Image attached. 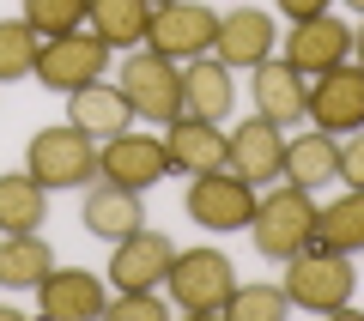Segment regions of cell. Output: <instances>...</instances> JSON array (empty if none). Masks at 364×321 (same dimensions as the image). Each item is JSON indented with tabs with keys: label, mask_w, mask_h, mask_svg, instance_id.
Instances as JSON below:
<instances>
[{
	"label": "cell",
	"mask_w": 364,
	"mask_h": 321,
	"mask_svg": "<svg viewBox=\"0 0 364 321\" xmlns=\"http://www.w3.org/2000/svg\"><path fill=\"white\" fill-rule=\"evenodd\" d=\"M152 6H164V0H152Z\"/></svg>",
	"instance_id": "34"
},
{
	"label": "cell",
	"mask_w": 364,
	"mask_h": 321,
	"mask_svg": "<svg viewBox=\"0 0 364 321\" xmlns=\"http://www.w3.org/2000/svg\"><path fill=\"white\" fill-rule=\"evenodd\" d=\"M346 55H352V25H340L334 13H316V18H298V25H291L279 61H291L304 79H316V73H328V67H340Z\"/></svg>",
	"instance_id": "13"
},
{
	"label": "cell",
	"mask_w": 364,
	"mask_h": 321,
	"mask_svg": "<svg viewBox=\"0 0 364 321\" xmlns=\"http://www.w3.org/2000/svg\"><path fill=\"white\" fill-rule=\"evenodd\" d=\"M97 176L122 182V188H158L170 176V152L158 134H140V128H122L109 140H97Z\"/></svg>",
	"instance_id": "8"
},
{
	"label": "cell",
	"mask_w": 364,
	"mask_h": 321,
	"mask_svg": "<svg viewBox=\"0 0 364 321\" xmlns=\"http://www.w3.org/2000/svg\"><path fill=\"white\" fill-rule=\"evenodd\" d=\"M213 55H219L225 67H261L273 55V18L261 13V6H237V13L219 18V37H213Z\"/></svg>",
	"instance_id": "19"
},
{
	"label": "cell",
	"mask_w": 364,
	"mask_h": 321,
	"mask_svg": "<svg viewBox=\"0 0 364 321\" xmlns=\"http://www.w3.org/2000/svg\"><path fill=\"white\" fill-rule=\"evenodd\" d=\"M255 182H243L231 164L225 170H207V176H195L188 182V219L195 224H207V231H243L249 219H255Z\"/></svg>",
	"instance_id": "7"
},
{
	"label": "cell",
	"mask_w": 364,
	"mask_h": 321,
	"mask_svg": "<svg viewBox=\"0 0 364 321\" xmlns=\"http://www.w3.org/2000/svg\"><path fill=\"white\" fill-rule=\"evenodd\" d=\"M116 85L128 97V109L140 121H152V128H170L182 116V67L170 55H158V49H128Z\"/></svg>",
	"instance_id": "3"
},
{
	"label": "cell",
	"mask_w": 364,
	"mask_h": 321,
	"mask_svg": "<svg viewBox=\"0 0 364 321\" xmlns=\"http://www.w3.org/2000/svg\"><path fill=\"white\" fill-rule=\"evenodd\" d=\"M352 55H358V67H364V25L352 31Z\"/></svg>",
	"instance_id": "32"
},
{
	"label": "cell",
	"mask_w": 364,
	"mask_h": 321,
	"mask_svg": "<svg viewBox=\"0 0 364 321\" xmlns=\"http://www.w3.org/2000/svg\"><path fill=\"white\" fill-rule=\"evenodd\" d=\"M213 37H219V13H207L195 0H164V6H152V25H146V49L170 55V61L207 55Z\"/></svg>",
	"instance_id": "9"
},
{
	"label": "cell",
	"mask_w": 364,
	"mask_h": 321,
	"mask_svg": "<svg viewBox=\"0 0 364 321\" xmlns=\"http://www.w3.org/2000/svg\"><path fill=\"white\" fill-rule=\"evenodd\" d=\"M85 25L109 43V49H134L146 43V25H152V0H91Z\"/></svg>",
	"instance_id": "23"
},
{
	"label": "cell",
	"mask_w": 364,
	"mask_h": 321,
	"mask_svg": "<svg viewBox=\"0 0 364 321\" xmlns=\"http://www.w3.org/2000/svg\"><path fill=\"white\" fill-rule=\"evenodd\" d=\"M104 315H116V321H164V297L158 291H122V297H109Z\"/></svg>",
	"instance_id": "29"
},
{
	"label": "cell",
	"mask_w": 364,
	"mask_h": 321,
	"mask_svg": "<svg viewBox=\"0 0 364 321\" xmlns=\"http://www.w3.org/2000/svg\"><path fill=\"white\" fill-rule=\"evenodd\" d=\"M304 116H310L322 134L364 128V67L340 61V67H328V73H316L310 79V97H304Z\"/></svg>",
	"instance_id": "10"
},
{
	"label": "cell",
	"mask_w": 364,
	"mask_h": 321,
	"mask_svg": "<svg viewBox=\"0 0 364 321\" xmlns=\"http://www.w3.org/2000/svg\"><path fill=\"white\" fill-rule=\"evenodd\" d=\"M164 285L176 297V309H188V315H225V303L237 291V267L225 249H176Z\"/></svg>",
	"instance_id": "4"
},
{
	"label": "cell",
	"mask_w": 364,
	"mask_h": 321,
	"mask_svg": "<svg viewBox=\"0 0 364 321\" xmlns=\"http://www.w3.org/2000/svg\"><path fill=\"white\" fill-rule=\"evenodd\" d=\"M25 170L43 188H85L97 176V140L85 128H73V121L67 128H43L25 146Z\"/></svg>",
	"instance_id": "5"
},
{
	"label": "cell",
	"mask_w": 364,
	"mask_h": 321,
	"mask_svg": "<svg viewBox=\"0 0 364 321\" xmlns=\"http://www.w3.org/2000/svg\"><path fill=\"white\" fill-rule=\"evenodd\" d=\"M237 103V85H231V67L219 55H195L182 67V116L195 121H225Z\"/></svg>",
	"instance_id": "18"
},
{
	"label": "cell",
	"mask_w": 364,
	"mask_h": 321,
	"mask_svg": "<svg viewBox=\"0 0 364 321\" xmlns=\"http://www.w3.org/2000/svg\"><path fill=\"white\" fill-rule=\"evenodd\" d=\"M79 224H85L91 236H109V243H116V236H128V231H140L146 224V212H140V194L134 188H122V182H97L91 176L85 182V200H79Z\"/></svg>",
	"instance_id": "16"
},
{
	"label": "cell",
	"mask_w": 364,
	"mask_h": 321,
	"mask_svg": "<svg viewBox=\"0 0 364 321\" xmlns=\"http://www.w3.org/2000/svg\"><path fill=\"white\" fill-rule=\"evenodd\" d=\"M286 309H291L286 285H237L225 315L231 321H286Z\"/></svg>",
	"instance_id": "28"
},
{
	"label": "cell",
	"mask_w": 364,
	"mask_h": 321,
	"mask_svg": "<svg viewBox=\"0 0 364 321\" xmlns=\"http://www.w3.org/2000/svg\"><path fill=\"white\" fill-rule=\"evenodd\" d=\"M37 309L49 321H97L109 309V291H104V279L85 273V267H49L37 279Z\"/></svg>",
	"instance_id": "11"
},
{
	"label": "cell",
	"mask_w": 364,
	"mask_h": 321,
	"mask_svg": "<svg viewBox=\"0 0 364 321\" xmlns=\"http://www.w3.org/2000/svg\"><path fill=\"white\" fill-rule=\"evenodd\" d=\"M37 224H49V188L31 170H6L0 176V236L37 231Z\"/></svg>",
	"instance_id": "22"
},
{
	"label": "cell",
	"mask_w": 364,
	"mask_h": 321,
	"mask_svg": "<svg viewBox=\"0 0 364 321\" xmlns=\"http://www.w3.org/2000/svg\"><path fill=\"white\" fill-rule=\"evenodd\" d=\"M225 164H231L243 182L267 188V182H279V164H286V134L273 128V121L249 116L243 128L231 134V158H225Z\"/></svg>",
	"instance_id": "17"
},
{
	"label": "cell",
	"mask_w": 364,
	"mask_h": 321,
	"mask_svg": "<svg viewBox=\"0 0 364 321\" xmlns=\"http://www.w3.org/2000/svg\"><path fill=\"white\" fill-rule=\"evenodd\" d=\"M249 91H255V116L273 121V128H291V121H304V97H310V79L298 73L291 61H261L249 67Z\"/></svg>",
	"instance_id": "14"
},
{
	"label": "cell",
	"mask_w": 364,
	"mask_h": 321,
	"mask_svg": "<svg viewBox=\"0 0 364 321\" xmlns=\"http://www.w3.org/2000/svg\"><path fill=\"white\" fill-rule=\"evenodd\" d=\"M279 176H286L291 188H322V182H340V140H334V134H322V128L286 140V164H279Z\"/></svg>",
	"instance_id": "21"
},
{
	"label": "cell",
	"mask_w": 364,
	"mask_h": 321,
	"mask_svg": "<svg viewBox=\"0 0 364 321\" xmlns=\"http://www.w3.org/2000/svg\"><path fill=\"white\" fill-rule=\"evenodd\" d=\"M346 6H352V13H364V0H346Z\"/></svg>",
	"instance_id": "33"
},
{
	"label": "cell",
	"mask_w": 364,
	"mask_h": 321,
	"mask_svg": "<svg viewBox=\"0 0 364 321\" xmlns=\"http://www.w3.org/2000/svg\"><path fill=\"white\" fill-rule=\"evenodd\" d=\"M49 267H55V249L43 243L37 231L0 236V285H13V291H37V279Z\"/></svg>",
	"instance_id": "24"
},
{
	"label": "cell",
	"mask_w": 364,
	"mask_h": 321,
	"mask_svg": "<svg viewBox=\"0 0 364 321\" xmlns=\"http://www.w3.org/2000/svg\"><path fill=\"white\" fill-rule=\"evenodd\" d=\"M104 67H109V43L97 31H67V37H43L31 79L49 91H79V85H97Z\"/></svg>",
	"instance_id": "6"
},
{
	"label": "cell",
	"mask_w": 364,
	"mask_h": 321,
	"mask_svg": "<svg viewBox=\"0 0 364 321\" xmlns=\"http://www.w3.org/2000/svg\"><path fill=\"white\" fill-rule=\"evenodd\" d=\"M164 152H170V170H182V176H207V170H225V158H231V134H219V121L176 116L170 134H164Z\"/></svg>",
	"instance_id": "15"
},
{
	"label": "cell",
	"mask_w": 364,
	"mask_h": 321,
	"mask_svg": "<svg viewBox=\"0 0 364 321\" xmlns=\"http://www.w3.org/2000/svg\"><path fill=\"white\" fill-rule=\"evenodd\" d=\"M85 13H91V0H25L18 18L37 37H67V31H85Z\"/></svg>",
	"instance_id": "27"
},
{
	"label": "cell",
	"mask_w": 364,
	"mask_h": 321,
	"mask_svg": "<svg viewBox=\"0 0 364 321\" xmlns=\"http://www.w3.org/2000/svg\"><path fill=\"white\" fill-rule=\"evenodd\" d=\"M170 261H176V243H170L164 231H128L116 236V255H109V279L122 285V291H158L170 273Z\"/></svg>",
	"instance_id": "12"
},
{
	"label": "cell",
	"mask_w": 364,
	"mask_h": 321,
	"mask_svg": "<svg viewBox=\"0 0 364 321\" xmlns=\"http://www.w3.org/2000/svg\"><path fill=\"white\" fill-rule=\"evenodd\" d=\"M316 212H322V206L310 200V188H291V182H286V188H273V194H261V200H255V219H249L255 255L286 267L298 249L316 243Z\"/></svg>",
	"instance_id": "2"
},
{
	"label": "cell",
	"mask_w": 364,
	"mask_h": 321,
	"mask_svg": "<svg viewBox=\"0 0 364 321\" xmlns=\"http://www.w3.org/2000/svg\"><path fill=\"white\" fill-rule=\"evenodd\" d=\"M316 243L340 249V255H358L364 249V188H346L334 206L316 212Z\"/></svg>",
	"instance_id": "25"
},
{
	"label": "cell",
	"mask_w": 364,
	"mask_h": 321,
	"mask_svg": "<svg viewBox=\"0 0 364 321\" xmlns=\"http://www.w3.org/2000/svg\"><path fill=\"white\" fill-rule=\"evenodd\" d=\"M340 176H346V188H364V128L340 140Z\"/></svg>",
	"instance_id": "30"
},
{
	"label": "cell",
	"mask_w": 364,
	"mask_h": 321,
	"mask_svg": "<svg viewBox=\"0 0 364 321\" xmlns=\"http://www.w3.org/2000/svg\"><path fill=\"white\" fill-rule=\"evenodd\" d=\"M37 49H43V37L25 25V18H0V85L37 73Z\"/></svg>",
	"instance_id": "26"
},
{
	"label": "cell",
	"mask_w": 364,
	"mask_h": 321,
	"mask_svg": "<svg viewBox=\"0 0 364 321\" xmlns=\"http://www.w3.org/2000/svg\"><path fill=\"white\" fill-rule=\"evenodd\" d=\"M67 121L73 128H85L91 140H109V134H122V128H134V109H128V97H122V85H79V91H67Z\"/></svg>",
	"instance_id": "20"
},
{
	"label": "cell",
	"mask_w": 364,
	"mask_h": 321,
	"mask_svg": "<svg viewBox=\"0 0 364 321\" xmlns=\"http://www.w3.org/2000/svg\"><path fill=\"white\" fill-rule=\"evenodd\" d=\"M328 6H334V0H279V13H286L291 25H298V18H316V13H328Z\"/></svg>",
	"instance_id": "31"
},
{
	"label": "cell",
	"mask_w": 364,
	"mask_h": 321,
	"mask_svg": "<svg viewBox=\"0 0 364 321\" xmlns=\"http://www.w3.org/2000/svg\"><path fill=\"white\" fill-rule=\"evenodd\" d=\"M286 297L291 309H310V315H346L352 309V291H358V273H352V255H340V249H298V255L286 261Z\"/></svg>",
	"instance_id": "1"
}]
</instances>
